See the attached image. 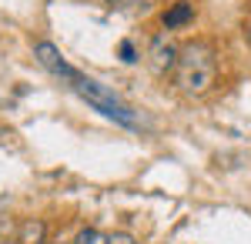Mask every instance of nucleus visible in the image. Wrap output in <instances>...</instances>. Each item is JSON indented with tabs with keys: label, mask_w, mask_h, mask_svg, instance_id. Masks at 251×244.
Returning <instances> with one entry per match:
<instances>
[{
	"label": "nucleus",
	"mask_w": 251,
	"mask_h": 244,
	"mask_svg": "<svg viewBox=\"0 0 251 244\" xmlns=\"http://www.w3.org/2000/svg\"><path fill=\"white\" fill-rule=\"evenodd\" d=\"M121 57H124L127 64H131V60H137V57H134V44H131V40H124V44H121Z\"/></svg>",
	"instance_id": "nucleus-8"
},
{
	"label": "nucleus",
	"mask_w": 251,
	"mask_h": 244,
	"mask_svg": "<svg viewBox=\"0 0 251 244\" xmlns=\"http://www.w3.org/2000/svg\"><path fill=\"white\" fill-rule=\"evenodd\" d=\"M248 40H251V24H248Z\"/></svg>",
	"instance_id": "nucleus-10"
},
{
	"label": "nucleus",
	"mask_w": 251,
	"mask_h": 244,
	"mask_svg": "<svg viewBox=\"0 0 251 244\" xmlns=\"http://www.w3.org/2000/svg\"><path fill=\"white\" fill-rule=\"evenodd\" d=\"M34 57L40 60V67H44V71H50L54 77L67 80V84H74V80L80 77L77 71H74V67H71L64 57H60V50L50 44V40H37V44H34Z\"/></svg>",
	"instance_id": "nucleus-4"
},
{
	"label": "nucleus",
	"mask_w": 251,
	"mask_h": 244,
	"mask_svg": "<svg viewBox=\"0 0 251 244\" xmlns=\"http://www.w3.org/2000/svg\"><path fill=\"white\" fill-rule=\"evenodd\" d=\"M177 60H181V47L174 44L168 34H157L148 47V64L157 77H168L171 71H177Z\"/></svg>",
	"instance_id": "nucleus-3"
},
{
	"label": "nucleus",
	"mask_w": 251,
	"mask_h": 244,
	"mask_svg": "<svg viewBox=\"0 0 251 244\" xmlns=\"http://www.w3.org/2000/svg\"><path fill=\"white\" fill-rule=\"evenodd\" d=\"M44 234H47V227H44V221H24L20 224V241L17 244H44Z\"/></svg>",
	"instance_id": "nucleus-6"
},
{
	"label": "nucleus",
	"mask_w": 251,
	"mask_h": 244,
	"mask_svg": "<svg viewBox=\"0 0 251 244\" xmlns=\"http://www.w3.org/2000/svg\"><path fill=\"white\" fill-rule=\"evenodd\" d=\"M214 77H218V57L214 47L204 40H194L188 47H181V60H177V87L184 94H204L211 91Z\"/></svg>",
	"instance_id": "nucleus-1"
},
{
	"label": "nucleus",
	"mask_w": 251,
	"mask_h": 244,
	"mask_svg": "<svg viewBox=\"0 0 251 244\" xmlns=\"http://www.w3.org/2000/svg\"><path fill=\"white\" fill-rule=\"evenodd\" d=\"M107 244H137V241L131 238V234H111V238H107Z\"/></svg>",
	"instance_id": "nucleus-9"
},
{
	"label": "nucleus",
	"mask_w": 251,
	"mask_h": 244,
	"mask_svg": "<svg viewBox=\"0 0 251 244\" xmlns=\"http://www.w3.org/2000/svg\"><path fill=\"white\" fill-rule=\"evenodd\" d=\"M107 238H111V234H104V231H97V227H84L77 238H74V244H107Z\"/></svg>",
	"instance_id": "nucleus-7"
},
{
	"label": "nucleus",
	"mask_w": 251,
	"mask_h": 244,
	"mask_svg": "<svg viewBox=\"0 0 251 244\" xmlns=\"http://www.w3.org/2000/svg\"><path fill=\"white\" fill-rule=\"evenodd\" d=\"M191 17H194V7L188 3V0H177L171 10L164 14V27H168V30H177V27H184Z\"/></svg>",
	"instance_id": "nucleus-5"
},
{
	"label": "nucleus",
	"mask_w": 251,
	"mask_h": 244,
	"mask_svg": "<svg viewBox=\"0 0 251 244\" xmlns=\"http://www.w3.org/2000/svg\"><path fill=\"white\" fill-rule=\"evenodd\" d=\"M74 91H77L94 111H100L104 117H111L114 124H121V127H141V121H137V114H134V107L131 104H124L117 94H111L104 84H97V80H91V77H84L80 74L74 84H71Z\"/></svg>",
	"instance_id": "nucleus-2"
}]
</instances>
